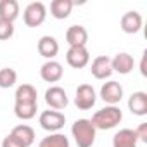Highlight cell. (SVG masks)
Instances as JSON below:
<instances>
[{"label":"cell","mask_w":147,"mask_h":147,"mask_svg":"<svg viewBox=\"0 0 147 147\" xmlns=\"http://www.w3.org/2000/svg\"><path fill=\"white\" fill-rule=\"evenodd\" d=\"M16 104H14V113L19 119L28 121L31 118H35L36 114V88L30 83H23L16 88Z\"/></svg>","instance_id":"cell-1"},{"label":"cell","mask_w":147,"mask_h":147,"mask_svg":"<svg viewBox=\"0 0 147 147\" xmlns=\"http://www.w3.org/2000/svg\"><path fill=\"white\" fill-rule=\"evenodd\" d=\"M123 119V113L119 107L116 106H106L102 109H99L94 116H92V125L95 126V130H111L114 126H118Z\"/></svg>","instance_id":"cell-2"},{"label":"cell","mask_w":147,"mask_h":147,"mask_svg":"<svg viewBox=\"0 0 147 147\" xmlns=\"http://www.w3.org/2000/svg\"><path fill=\"white\" fill-rule=\"evenodd\" d=\"M95 126L92 125L90 119H76L71 126V135L75 138L78 147H92L95 142Z\"/></svg>","instance_id":"cell-3"},{"label":"cell","mask_w":147,"mask_h":147,"mask_svg":"<svg viewBox=\"0 0 147 147\" xmlns=\"http://www.w3.org/2000/svg\"><path fill=\"white\" fill-rule=\"evenodd\" d=\"M47 18V9L42 2H31L26 5L24 12H23V19H24V24L30 26V28H36L40 24H43Z\"/></svg>","instance_id":"cell-4"},{"label":"cell","mask_w":147,"mask_h":147,"mask_svg":"<svg viewBox=\"0 0 147 147\" xmlns=\"http://www.w3.org/2000/svg\"><path fill=\"white\" fill-rule=\"evenodd\" d=\"M38 123H40V126L43 128V130H47V131H50V133H57L64 125H66V116L62 114V113H59V111H43L42 114H40V118H38Z\"/></svg>","instance_id":"cell-5"},{"label":"cell","mask_w":147,"mask_h":147,"mask_svg":"<svg viewBox=\"0 0 147 147\" xmlns=\"http://www.w3.org/2000/svg\"><path fill=\"white\" fill-rule=\"evenodd\" d=\"M95 102H97V95H95V90H94L92 85L83 83V85H80V87L76 88L75 104H76L78 109L88 111V109H92V107L95 106Z\"/></svg>","instance_id":"cell-6"},{"label":"cell","mask_w":147,"mask_h":147,"mask_svg":"<svg viewBox=\"0 0 147 147\" xmlns=\"http://www.w3.org/2000/svg\"><path fill=\"white\" fill-rule=\"evenodd\" d=\"M45 102L50 109L54 111H61L67 106V94L62 87H50L45 90Z\"/></svg>","instance_id":"cell-7"},{"label":"cell","mask_w":147,"mask_h":147,"mask_svg":"<svg viewBox=\"0 0 147 147\" xmlns=\"http://www.w3.org/2000/svg\"><path fill=\"white\" fill-rule=\"evenodd\" d=\"M66 61L71 67L82 69L90 62V54H88L87 47H69L66 52Z\"/></svg>","instance_id":"cell-8"},{"label":"cell","mask_w":147,"mask_h":147,"mask_svg":"<svg viewBox=\"0 0 147 147\" xmlns=\"http://www.w3.org/2000/svg\"><path fill=\"white\" fill-rule=\"evenodd\" d=\"M62 75H64V69H62L61 62H57V61H47L40 67V76L47 83H57L62 78Z\"/></svg>","instance_id":"cell-9"},{"label":"cell","mask_w":147,"mask_h":147,"mask_svg":"<svg viewBox=\"0 0 147 147\" xmlns=\"http://www.w3.org/2000/svg\"><path fill=\"white\" fill-rule=\"evenodd\" d=\"M100 99L104 102H107L109 106H116L121 99H123V87L118 82H107L102 85L100 88Z\"/></svg>","instance_id":"cell-10"},{"label":"cell","mask_w":147,"mask_h":147,"mask_svg":"<svg viewBox=\"0 0 147 147\" xmlns=\"http://www.w3.org/2000/svg\"><path fill=\"white\" fill-rule=\"evenodd\" d=\"M66 42L69 43V47H87L88 33L82 24H73L66 31Z\"/></svg>","instance_id":"cell-11"},{"label":"cell","mask_w":147,"mask_h":147,"mask_svg":"<svg viewBox=\"0 0 147 147\" xmlns=\"http://www.w3.org/2000/svg\"><path fill=\"white\" fill-rule=\"evenodd\" d=\"M90 71L94 78L97 80H106L113 75V67H111V59L107 55H99L92 61V66H90Z\"/></svg>","instance_id":"cell-12"},{"label":"cell","mask_w":147,"mask_h":147,"mask_svg":"<svg viewBox=\"0 0 147 147\" xmlns=\"http://www.w3.org/2000/svg\"><path fill=\"white\" fill-rule=\"evenodd\" d=\"M142 23H144V21H142V16H140L137 11H128L126 14H123L121 21H119L121 30H123L125 33H128V35L138 33L140 28H142Z\"/></svg>","instance_id":"cell-13"},{"label":"cell","mask_w":147,"mask_h":147,"mask_svg":"<svg viewBox=\"0 0 147 147\" xmlns=\"http://www.w3.org/2000/svg\"><path fill=\"white\" fill-rule=\"evenodd\" d=\"M36 49H38V54H40L42 57H45L47 61H54V57H55L57 52H59V43H57V40H55L54 36L45 35V36H42V38L38 40Z\"/></svg>","instance_id":"cell-14"},{"label":"cell","mask_w":147,"mask_h":147,"mask_svg":"<svg viewBox=\"0 0 147 147\" xmlns=\"http://www.w3.org/2000/svg\"><path fill=\"white\" fill-rule=\"evenodd\" d=\"M133 66H135V61L128 52H119V54L114 55V59H111L113 71L119 73V75H128V73H131Z\"/></svg>","instance_id":"cell-15"},{"label":"cell","mask_w":147,"mask_h":147,"mask_svg":"<svg viewBox=\"0 0 147 147\" xmlns=\"http://www.w3.org/2000/svg\"><path fill=\"white\" fill-rule=\"evenodd\" d=\"M128 109L135 116H145L147 114V94L133 92L128 99Z\"/></svg>","instance_id":"cell-16"},{"label":"cell","mask_w":147,"mask_h":147,"mask_svg":"<svg viewBox=\"0 0 147 147\" xmlns=\"http://www.w3.org/2000/svg\"><path fill=\"white\" fill-rule=\"evenodd\" d=\"M137 142L138 138L135 135V130L130 128H123L113 137V147H137Z\"/></svg>","instance_id":"cell-17"},{"label":"cell","mask_w":147,"mask_h":147,"mask_svg":"<svg viewBox=\"0 0 147 147\" xmlns=\"http://www.w3.org/2000/svg\"><path fill=\"white\" fill-rule=\"evenodd\" d=\"M11 135H12L23 147H30V145L35 142V131H33V128L28 126V125H18V126H14L12 131H11Z\"/></svg>","instance_id":"cell-18"},{"label":"cell","mask_w":147,"mask_h":147,"mask_svg":"<svg viewBox=\"0 0 147 147\" xmlns=\"http://www.w3.org/2000/svg\"><path fill=\"white\" fill-rule=\"evenodd\" d=\"M19 16V4L16 0H0V19L14 23Z\"/></svg>","instance_id":"cell-19"},{"label":"cell","mask_w":147,"mask_h":147,"mask_svg":"<svg viewBox=\"0 0 147 147\" xmlns=\"http://www.w3.org/2000/svg\"><path fill=\"white\" fill-rule=\"evenodd\" d=\"M73 0H52L50 4V14L55 19H67L73 11Z\"/></svg>","instance_id":"cell-20"},{"label":"cell","mask_w":147,"mask_h":147,"mask_svg":"<svg viewBox=\"0 0 147 147\" xmlns=\"http://www.w3.org/2000/svg\"><path fill=\"white\" fill-rule=\"evenodd\" d=\"M38 147H69V138L64 133H50L45 138H42V142L38 144Z\"/></svg>","instance_id":"cell-21"},{"label":"cell","mask_w":147,"mask_h":147,"mask_svg":"<svg viewBox=\"0 0 147 147\" xmlns=\"http://www.w3.org/2000/svg\"><path fill=\"white\" fill-rule=\"evenodd\" d=\"M18 82V73L12 67H2L0 69V88H11Z\"/></svg>","instance_id":"cell-22"},{"label":"cell","mask_w":147,"mask_h":147,"mask_svg":"<svg viewBox=\"0 0 147 147\" xmlns=\"http://www.w3.org/2000/svg\"><path fill=\"white\" fill-rule=\"evenodd\" d=\"M14 35V23L0 19V40H9Z\"/></svg>","instance_id":"cell-23"},{"label":"cell","mask_w":147,"mask_h":147,"mask_svg":"<svg viewBox=\"0 0 147 147\" xmlns=\"http://www.w3.org/2000/svg\"><path fill=\"white\" fill-rule=\"evenodd\" d=\"M135 135H137V138H138V140L147 142V123H140V125H138V128L135 130Z\"/></svg>","instance_id":"cell-24"},{"label":"cell","mask_w":147,"mask_h":147,"mask_svg":"<svg viewBox=\"0 0 147 147\" xmlns=\"http://www.w3.org/2000/svg\"><path fill=\"white\" fill-rule=\"evenodd\" d=\"M2 147H23V145H21V144H19V142L11 135V133H9V135L2 140Z\"/></svg>","instance_id":"cell-25"},{"label":"cell","mask_w":147,"mask_h":147,"mask_svg":"<svg viewBox=\"0 0 147 147\" xmlns=\"http://www.w3.org/2000/svg\"><path fill=\"white\" fill-rule=\"evenodd\" d=\"M145 57H147V52H144V55H142V62H140V73H142V76H147V69H145Z\"/></svg>","instance_id":"cell-26"}]
</instances>
